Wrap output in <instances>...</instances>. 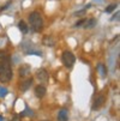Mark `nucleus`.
Segmentation results:
<instances>
[{
  "label": "nucleus",
  "mask_w": 120,
  "mask_h": 121,
  "mask_svg": "<svg viewBox=\"0 0 120 121\" xmlns=\"http://www.w3.org/2000/svg\"><path fill=\"white\" fill-rule=\"evenodd\" d=\"M12 68L9 55L5 52H0V82L7 83L12 79Z\"/></svg>",
  "instance_id": "1"
},
{
  "label": "nucleus",
  "mask_w": 120,
  "mask_h": 121,
  "mask_svg": "<svg viewBox=\"0 0 120 121\" xmlns=\"http://www.w3.org/2000/svg\"><path fill=\"white\" fill-rule=\"evenodd\" d=\"M29 23L35 31H41L43 28V19L37 11H34L29 14Z\"/></svg>",
  "instance_id": "2"
},
{
  "label": "nucleus",
  "mask_w": 120,
  "mask_h": 121,
  "mask_svg": "<svg viewBox=\"0 0 120 121\" xmlns=\"http://www.w3.org/2000/svg\"><path fill=\"white\" fill-rule=\"evenodd\" d=\"M61 60H62L64 65H65L67 68H70V67L73 66V64H75V61H76V58H75V55L71 53V52L66 50V52H64V53H62Z\"/></svg>",
  "instance_id": "3"
},
{
  "label": "nucleus",
  "mask_w": 120,
  "mask_h": 121,
  "mask_svg": "<svg viewBox=\"0 0 120 121\" xmlns=\"http://www.w3.org/2000/svg\"><path fill=\"white\" fill-rule=\"evenodd\" d=\"M105 101H106V97L103 96V95H100V96H97L96 98H95V101H94V104H93V110H96V109H100L102 106H103V103H105Z\"/></svg>",
  "instance_id": "4"
},
{
  "label": "nucleus",
  "mask_w": 120,
  "mask_h": 121,
  "mask_svg": "<svg viewBox=\"0 0 120 121\" xmlns=\"http://www.w3.org/2000/svg\"><path fill=\"white\" fill-rule=\"evenodd\" d=\"M36 77H37V79H39L40 82H42V83H46V82H48V79H49V74H48V72L44 70V68H41V70H39V71L36 72Z\"/></svg>",
  "instance_id": "5"
},
{
  "label": "nucleus",
  "mask_w": 120,
  "mask_h": 121,
  "mask_svg": "<svg viewBox=\"0 0 120 121\" xmlns=\"http://www.w3.org/2000/svg\"><path fill=\"white\" fill-rule=\"evenodd\" d=\"M18 72H19V77H27L29 73H30V66L29 65H27V64H23L21 67H19V70H18Z\"/></svg>",
  "instance_id": "6"
},
{
  "label": "nucleus",
  "mask_w": 120,
  "mask_h": 121,
  "mask_svg": "<svg viewBox=\"0 0 120 121\" xmlns=\"http://www.w3.org/2000/svg\"><path fill=\"white\" fill-rule=\"evenodd\" d=\"M46 92H47V90H46V88H44L43 85H39V86H36V89H35V95H36V97L42 98V97H44Z\"/></svg>",
  "instance_id": "7"
},
{
  "label": "nucleus",
  "mask_w": 120,
  "mask_h": 121,
  "mask_svg": "<svg viewBox=\"0 0 120 121\" xmlns=\"http://www.w3.org/2000/svg\"><path fill=\"white\" fill-rule=\"evenodd\" d=\"M68 120V112L67 109H61L58 113V121H67Z\"/></svg>",
  "instance_id": "8"
},
{
  "label": "nucleus",
  "mask_w": 120,
  "mask_h": 121,
  "mask_svg": "<svg viewBox=\"0 0 120 121\" xmlns=\"http://www.w3.org/2000/svg\"><path fill=\"white\" fill-rule=\"evenodd\" d=\"M31 84H32V78H29L28 80H25V82H23V83L21 84V90H22V91H27L30 86H31Z\"/></svg>",
  "instance_id": "9"
},
{
  "label": "nucleus",
  "mask_w": 120,
  "mask_h": 121,
  "mask_svg": "<svg viewBox=\"0 0 120 121\" xmlns=\"http://www.w3.org/2000/svg\"><path fill=\"white\" fill-rule=\"evenodd\" d=\"M43 43H44L46 46H49V47H52V46H54L55 41H54V39H52L50 36H46V37L43 39Z\"/></svg>",
  "instance_id": "10"
},
{
  "label": "nucleus",
  "mask_w": 120,
  "mask_h": 121,
  "mask_svg": "<svg viewBox=\"0 0 120 121\" xmlns=\"http://www.w3.org/2000/svg\"><path fill=\"white\" fill-rule=\"evenodd\" d=\"M84 24H85L84 26L87 28V29H91V28H94V26L96 25V19L91 18V19H89V21H85Z\"/></svg>",
  "instance_id": "11"
},
{
  "label": "nucleus",
  "mask_w": 120,
  "mask_h": 121,
  "mask_svg": "<svg viewBox=\"0 0 120 121\" xmlns=\"http://www.w3.org/2000/svg\"><path fill=\"white\" fill-rule=\"evenodd\" d=\"M18 28H19V30H21L23 34H27V32H28V25H27V23H25L24 21H21V22L18 23Z\"/></svg>",
  "instance_id": "12"
},
{
  "label": "nucleus",
  "mask_w": 120,
  "mask_h": 121,
  "mask_svg": "<svg viewBox=\"0 0 120 121\" xmlns=\"http://www.w3.org/2000/svg\"><path fill=\"white\" fill-rule=\"evenodd\" d=\"M97 70L101 72V76H102V77H106V76H107V68H106L105 65H102V64L98 65V66H97Z\"/></svg>",
  "instance_id": "13"
},
{
  "label": "nucleus",
  "mask_w": 120,
  "mask_h": 121,
  "mask_svg": "<svg viewBox=\"0 0 120 121\" xmlns=\"http://www.w3.org/2000/svg\"><path fill=\"white\" fill-rule=\"evenodd\" d=\"M6 95H7V90L3 86H0V97H5Z\"/></svg>",
  "instance_id": "14"
},
{
  "label": "nucleus",
  "mask_w": 120,
  "mask_h": 121,
  "mask_svg": "<svg viewBox=\"0 0 120 121\" xmlns=\"http://www.w3.org/2000/svg\"><path fill=\"white\" fill-rule=\"evenodd\" d=\"M115 7H116V5H115V4H112V5H109V6L106 9V12H107V13H111L112 11L115 10Z\"/></svg>",
  "instance_id": "15"
},
{
  "label": "nucleus",
  "mask_w": 120,
  "mask_h": 121,
  "mask_svg": "<svg viewBox=\"0 0 120 121\" xmlns=\"http://www.w3.org/2000/svg\"><path fill=\"white\" fill-rule=\"evenodd\" d=\"M28 114H29V115H32L31 110H30V109H28V108H25V110H24V112H22L19 115H21V116H24V115H28Z\"/></svg>",
  "instance_id": "16"
},
{
  "label": "nucleus",
  "mask_w": 120,
  "mask_h": 121,
  "mask_svg": "<svg viewBox=\"0 0 120 121\" xmlns=\"http://www.w3.org/2000/svg\"><path fill=\"white\" fill-rule=\"evenodd\" d=\"M85 21H87V19H84V18H83V19H80V21H78V22L75 24V26H76V28H79V26H82V25L85 23Z\"/></svg>",
  "instance_id": "17"
},
{
  "label": "nucleus",
  "mask_w": 120,
  "mask_h": 121,
  "mask_svg": "<svg viewBox=\"0 0 120 121\" xmlns=\"http://www.w3.org/2000/svg\"><path fill=\"white\" fill-rule=\"evenodd\" d=\"M84 12H85L84 10H82V11H78V12H76V13H75V16H80V14H83Z\"/></svg>",
  "instance_id": "18"
},
{
  "label": "nucleus",
  "mask_w": 120,
  "mask_h": 121,
  "mask_svg": "<svg viewBox=\"0 0 120 121\" xmlns=\"http://www.w3.org/2000/svg\"><path fill=\"white\" fill-rule=\"evenodd\" d=\"M1 120H3V117H1V116H0V121H1Z\"/></svg>",
  "instance_id": "19"
},
{
  "label": "nucleus",
  "mask_w": 120,
  "mask_h": 121,
  "mask_svg": "<svg viewBox=\"0 0 120 121\" xmlns=\"http://www.w3.org/2000/svg\"><path fill=\"white\" fill-rule=\"evenodd\" d=\"M43 121H47V120H43Z\"/></svg>",
  "instance_id": "20"
}]
</instances>
